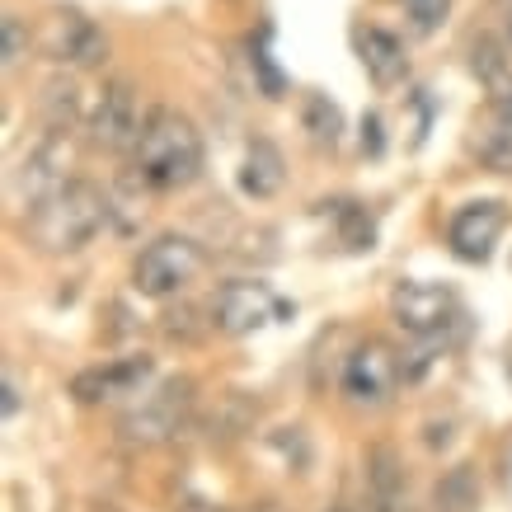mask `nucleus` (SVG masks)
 <instances>
[{
  "label": "nucleus",
  "instance_id": "1",
  "mask_svg": "<svg viewBox=\"0 0 512 512\" xmlns=\"http://www.w3.org/2000/svg\"><path fill=\"white\" fill-rule=\"evenodd\" d=\"M132 174L151 193H174L193 184L202 174V132L193 127V118L174 109L146 113V127L132 146Z\"/></svg>",
  "mask_w": 512,
  "mask_h": 512
},
{
  "label": "nucleus",
  "instance_id": "21",
  "mask_svg": "<svg viewBox=\"0 0 512 512\" xmlns=\"http://www.w3.org/2000/svg\"><path fill=\"white\" fill-rule=\"evenodd\" d=\"M437 508H447V512H470L475 508V489H470L466 470H456V475L437 489Z\"/></svg>",
  "mask_w": 512,
  "mask_h": 512
},
{
  "label": "nucleus",
  "instance_id": "20",
  "mask_svg": "<svg viewBox=\"0 0 512 512\" xmlns=\"http://www.w3.org/2000/svg\"><path fill=\"white\" fill-rule=\"evenodd\" d=\"M0 43H5V71L15 76L19 66H24V57H29V24L19 15H5V24H0Z\"/></svg>",
  "mask_w": 512,
  "mask_h": 512
},
{
  "label": "nucleus",
  "instance_id": "16",
  "mask_svg": "<svg viewBox=\"0 0 512 512\" xmlns=\"http://www.w3.org/2000/svg\"><path fill=\"white\" fill-rule=\"evenodd\" d=\"M470 71H475V80H480L489 94L503 90V85L512 80V52L503 47V38H498V33L475 38V47H470Z\"/></svg>",
  "mask_w": 512,
  "mask_h": 512
},
{
  "label": "nucleus",
  "instance_id": "7",
  "mask_svg": "<svg viewBox=\"0 0 512 512\" xmlns=\"http://www.w3.org/2000/svg\"><path fill=\"white\" fill-rule=\"evenodd\" d=\"M278 315H287V306L278 301V292L259 278H235L226 287H217L212 296V325L221 334H231V339H245L254 329L273 325Z\"/></svg>",
  "mask_w": 512,
  "mask_h": 512
},
{
  "label": "nucleus",
  "instance_id": "23",
  "mask_svg": "<svg viewBox=\"0 0 512 512\" xmlns=\"http://www.w3.org/2000/svg\"><path fill=\"white\" fill-rule=\"evenodd\" d=\"M362 151H367V156H381V151H386V132H381V118H376V113L362 118Z\"/></svg>",
  "mask_w": 512,
  "mask_h": 512
},
{
  "label": "nucleus",
  "instance_id": "8",
  "mask_svg": "<svg viewBox=\"0 0 512 512\" xmlns=\"http://www.w3.org/2000/svg\"><path fill=\"white\" fill-rule=\"evenodd\" d=\"M461 301L451 292L447 282H423V278H404L395 292H390V315L404 334L414 339H433L456 320Z\"/></svg>",
  "mask_w": 512,
  "mask_h": 512
},
{
  "label": "nucleus",
  "instance_id": "18",
  "mask_svg": "<svg viewBox=\"0 0 512 512\" xmlns=\"http://www.w3.org/2000/svg\"><path fill=\"white\" fill-rule=\"evenodd\" d=\"M475 156H480L484 170H494V174H512V123H489L475 137Z\"/></svg>",
  "mask_w": 512,
  "mask_h": 512
},
{
  "label": "nucleus",
  "instance_id": "2",
  "mask_svg": "<svg viewBox=\"0 0 512 512\" xmlns=\"http://www.w3.org/2000/svg\"><path fill=\"white\" fill-rule=\"evenodd\" d=\"M109 212L113 207L104 188L90 179H71L24 217V240L43 254H76L109 226Z\"/></svg>",
  "mask_w": 512,
  "mask_h": 512
},
{
  "label": "nucleus",
  "instance_id": "4",
  "mask_svg": "<svg viewBox=\"0 0 512 512\" xmlns=\"http://www.w3.org/2000/svg\"><path fill=\"white\" fill-rule=\"evenodd\" d=\"M188 409H193V381L174 376V381H165L160 390L141 395V400L123 414L118 428H123V437L137 442V447H160V442H170V437L184 428Z\"/></svg>",
  "mask_w": 512,
  "mask_h": 512
},
{
  "label": "nucleus",
  "instance_id": "15",
  "mask_svg": "<svg viewBox=\"0 0 512 512\" xmlns=\"http://www.w3.org/2000/svg\"><path fill=\"white\" fill-rule=\"evenodd\" d=\"M301 127H306V137H311V146H320V151H334L343 141V109L329 99V94L311 90L306 99H301Z\"/></svg>",
  "mask_w": 512,
  "mask_h": 512
},
{
  "label": "nucleus",
  "instance_id": "11",
  "mask_svg": "<svg viewBox=\"0 0 512 512\" xmlns=\"http://www.w3.org/2000/svg\"><path fill=\"white\" fill-rule=\"evenodd\" d=\"M66 165H71V151H66L62 132H47L43 146H38V151H29V160L10 174V198L24 202V207L33 212L43 198H52L57 188L71 184V179H66Z\"/></svg>",
  "mask_w": 512,
  "mask_h": 512
},
{
  "label": "nucleus",
  "instance_id": "17",
  "mask_svg": "<svg viewBox=\"0 0 512 512\" xmlns=\"http://www.w3.org/2000/svg\"><path fill=\"white\" fill-rule=\"evenodd\" d=\"M76 113H80V94H76V80H66V76H52L43 85V118L52 132H66V127L76 123Z\"/></svg>",
  "mask_w": 512,
  "mask_h": 512
},
{
  "label": "nucleus",
  "instance_id": "3",
  "mask_svg": "<svg viewBox=\"0 0 512 512\" xmlns=\"http://www.w3.org/2000/svg\"><path fill=\"white\" fill-rule=\"evenodd\" d=\"M207 254H202L198 240L188 235H156L151 245L137 254L132 264V287L151 301H165V296H179L188 282L202 273Z\"/></svg>",
  "mask_w": 512,
  "mask_h": 512
},
{
  "label": "nucleus",
  "instance_id": "12",
  "mask_svg": "<svg viewBox=\"0 0 512 512\" xmlns=\"http://www.w3.org/2000/svg\"><path fill=\"white\" fill-rule=\"evenodd\" d=\"M156 362L151 357H123L109 367H90L71 381V395L80 404H104V400H123V395H141V386L151 381Z\"/></svg>",
  "mask_w": 512,
  "mask_h": 512
},
{
  "label": "nucleus",
  "instance_id": "24",
  "mask_svg": "<svg viewBox=\"0 0 512 512\" xmlns=\"http://www.w3.org/2000/svg\"><path fill=\"white\" fill-rule=\"evenodd\" d=\"M503 10H498V38H503V47L512 52V0H498Z\"/></svg>",
  "mask_w": 512,
  "mask_h": 512
},
{
  "label": "nucleus",
  "instance_id": "26",
  "mask_svg": "<svg viewBox=\"0 0 512 512\" xmlns=\"http://www.w3.org/2000/svg\"><path fill=\"white\" fill-rule=\"evenodd\" d=\"M184 512H221V508H212V503H188Z\"/></svg>",
  "mask_w": 512,
  "mask_h": 512
},
{
  "label": "nucleus",
  "instance_id": "25",
  "mask_svg": "<svg viewBox=\"0 0 512 512\" xmlns=\"http://www.w3.org/2000/svg\"><path fill=\"white\" fill-rule=\"evenodd\" d=\"M503 376H508V386H512V334H508V343H503Z\"/></svg>",
  "mask_w": 512,
  "mask_h": 512
},
{
  "label": "nucleus",
  "instance_id": "9",
  "mask_svg": "<svg viewBox=\"0 0 512 512\" xmlns=\"http://www.w3.org/2000/svg\"><path fill=\"white\" fill-rule=\"evenodd\" d=\"M43 52L57 66H71V71H90L109 57V38L94 24L90 15L80 10H52L43 24Z\"/></svg>",
  "mask_w": 512,
  "mask_h": 512
},
{
  "label": "nucleus",
  "instance_id": "6",
  "mask_svg": "<svg viewBox=\"0 0 512 512\" xmlns=\"http://www.w3.org/2000/svg\"><path fill=\"white\" fill-rule=\"evenodd\" d=\"M90 141L99 151H113V156H132V146H137L141 127H146V113L137 104V90H132V80H109L104 90L94 94L90 104Z\"/></svg>",
  "mask_w": 512,
  "mask_h": 512
},
{
  "label": "nucleus",
  "instance_id": "10",
  "mask_svg": "<svg viewBox=\"0 0 512 512\" xmlns=\"http://www.w3.org/2000/svg\"><path fill=\"white\" fill-rule=\"evenodd\" d=\"M503 231H508V207L498 198H480L456 207V217L447 221V245L461 264H489Z\"/></svg>",
  "mask_w": 512,
  "mask_h": 512
},
{
  "label": "nucleus",
  "instance_id": "22",
  "mask_svg": "<svg viewBox=\"0 0 512 512\" xmlns=\"http://www.w3.org/2000/svg\"><path fill=\"white\" fill-rule=\"evenodd\" d=\"M249 62H254V71H259V85H264L268 99H282V85H287V80H282V71L273 66L268 43H254V57H249Z\"/></svg>",
  "mask_w": 512,
  "mask_h": 512
},
{
  "label": "nucleus",
  "instance_id": "5",
  "mask_svg": "<svg viewBox=\"0 0 512 512\" xmlns=\"http://www.w3.org/2000/svg\"><path fill=\"white\" fill-rule=\"evenodd\" d=\"M400 376H404V362L386 339H362L353 353L343 357L339 386H343V395L353 404H362V409H381V404L395 395Z\"/></svg>",
  "mask_w": 512,
  "mask_h": 512
},
{
  "label": "nucleus",
  "instance_id": "19",
  "mask_svg": "<svg viewBox=\"0 0 512 512\" xmlns=\"http://www.w3.org/2000/svg\"><path fill=\"white\" fill-rule=\"evenodd\" d=\"M404 5V19H409V29L419 33V38H428V33L442 29V19H447L451 0H400Z\"/></svg>",
  "mask_w": 512,
  "mask_h": 512
},
{
  "label": "nucleus",
  "instance_id": "13",
  "mask_svg": "<svg viewBox=\"0 0 512 512\" xmlns=\"http://www.w3.org/2000/svg\"><path fill=\"white\" fill-rule=\"evenodd\" d=\"M353 43H357V62H362V71H367V80H372L376 90H395L409 76V57H404V43L395 33L357 29Z\"/></svg>",
  "mask_w": 512,
  "mask_h": 512
},
{
  "label": "nucleus",
  "instance_id": "27",
  "mask_svg": "<svg viewBox=\"0 0 512 512\" xmlns=\"http://www.w3.org/2000/svg\"><path fill=\"white\" fill-rule=\"evenodd\" d=\"M254 512H287V508H278V503H259Z\"/></svg>",
  "mask_w": 512,
  "mask_h": 512
},
{
  "label": "nucleus",
  "instance_id": "14",
  "mask_svg": "<svg viewBox=\"0 0 512 512\" xmlns=\"http://www.w3.org/2000/svg\"><path fill=\"white\" fill-rule=\"evenodd\" d=\"M282 184H287V160L268 137H254L245 146V160H240V193L254 202L278 198Z\"/></svg>",
  "mask_w": 512,
  "mask_h": 512
}]
</instances>
